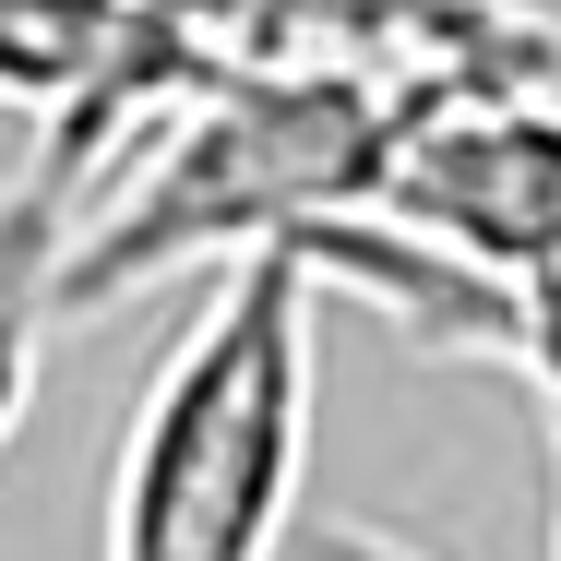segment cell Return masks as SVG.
<instances>
[{
    "label": "cell",
    "mask_w": 561,
    "mask_h": 561,
    "mask_svg": "<svg viewBox=\"0 0 561 561\" xmlns=\"http://www.w3.org/2000/svg\"><path fill=\"white\" fill-rule=\"evenodd\" d=\"M131 48V0H0V96L12 108H72L96 96Z\"/></svg>",
    "instance_id": "277c9868"
},
{
    "label": "cell",
    "mask_w": 561,
    "mask_h": 561,
    "mask_svg": "<svg viewBox=\"0 0 561 561\" xmlns=\"http://www.w3.org/2000/svg\"><path fill=\"white\" fill-rule=\"evenodd\" d=\"M311 561H419V550H407V538H370V526H335Z\"/></svg>",
    "instance_id": "5b68a950"
},
{
    "label": "cell",
    "mask_w": 561,
    "mask_h": 561,
    "mask_svg": "<svg viewBox=\"0 0 561 561\" xmlns=\"http://www.w3.org/2000/svg\"><path fill=\"white\" fill-rule=\"evenodd\" d=\"M550 561H561V407H550Z\"/></svg>",
    "instance_id": "8992f818"
},
{
    "label": "cell",
    "mask_w": 561,
    "mask_h": 561,
    "mask_svg": "<svg viewBox=\"0 0 561 561\" xmlns=\"http://www.w3.org/2000/svg\"><path fill=\"white\" fill-rule=\"evenodd\" d=\"M311 335L323 275L299 251L239 263L156 358L108 454V550L96 561H275L299 526L311 454Z\"/></svg>",
    "instance_id": "7a4b0ae2"
},
{
    "label": "cell",
    "mask_w": 561,
    "mask_h": 561,
    "mask_svg": "<svg viewBox=\"0 0 561 561\" xmlns=\"http://www.w3.org/2000/svg\"><path fill=\"white\" fill-rule=\"evenodd\" d=\"M431 108L382 48H239L216 60L168 131L108 180V204L84 216L60 311H108L119 287H168V275H239L263 251H323L335 227L382 216L394 144Z\"/></svg>",
    "instance_id": "6da1fadb"
},
{
    "label": "cell",
    "mask_w": 561,
    "mask_h": 561,
    "mask_svg": "<svg viewBox=\"0 0 561 561\" xmlns=\"http://www.w3.org/2000/svg\"><path fill=\"white\" fill-rule=\"evenodd\" d=\"M144 96H72V108L36 131V156L0 180V443L24 431V394H36V346H48V311H60V287H72V251H84V216L108 204L119 156H131V131H144Z\"/></svg>",
    "instance_id": "3957f363"
}]
</instances>
